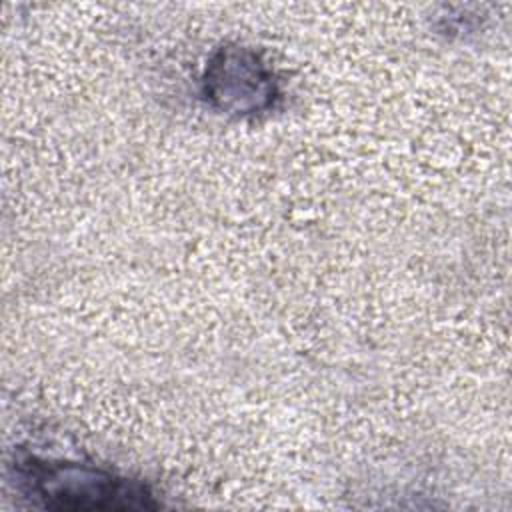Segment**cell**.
<instances>
[{"label":"cell","instance_id":"6da1fadb","mask_svg":"<svg viewBox=\"0 0 512 512\" xmlns=\"http://www.w3.org/2000/svg\"><path fill=\"white\" fill-rule=\"evenodd\" d=\"M14 470L20 490L46 508L140 510L156 506L142 484L98 468L24 454L14 460Z\"/></svg>","mask_w":512,"mask_h":512},{"label":"cell","instance_id":"7a4b0ae2","mask_svg":"<svg viewBox=\"0 0 512 512\" xmlns=\"http://www.w3.org/2000/svg\"><path fill=\"white\" fill-rule=\"evenodd\" d=\"M204 92L220 110L254 114L272 104L276 98V82L256 54L240 48H226L206 68Z\"/></svg>","mask_w":512,"mask_h":512}]
</instances>
